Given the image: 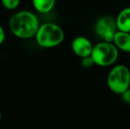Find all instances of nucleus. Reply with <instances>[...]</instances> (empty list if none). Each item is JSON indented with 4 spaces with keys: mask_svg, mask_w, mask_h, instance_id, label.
Instances as JSON below:
<instances>
[{
    "mask_svg": "<svg viewBox=\"0 0 130 129\" xmlns=\"http://www.w3.org/2000/svg\"><path fill=\"white\" fill-rule=\"evenodd\" d=\"M38 17L30 11L22 10L15 12L9 20L11 33L20 39L35 37L40 27Z\"/></svg>",
    "mask_w": 130,
    "mask_h": 129,
    "instance_id": "1",
    "label": "nucleus"
},
{
    "mask_svg": "<svg viewBox=\"0 0 130 129\" xmlns=\"http://www.w3.org/2000/svg\"><path fill=\"white\" fill-rule=\"evenodd\" d=\"M38 46L45 49L55 48L65 39V33L61 27L52 22L41 24L35 35Z\"/></svg>",
    "mask_w": 130,
    "mask_h": 129,
    "instance_id": "2",
    "label": "nucleus"
},
{
    "mask_svg": "<svg viewBox=\"0 0 130 129\" xmlns=\"http://www.w3.org/2000/svg\"><path fill=\"white\" fill-rule=\"evenodd\" d=\"M107 86L112 93L122 95L130 88V70L125 65H114L106 79Z\"/></svg>",
    "mask_w": 130,
    "mask_h": 129,
    "instance_id": "3",
    "label": "nucleus"
},
{
    "mask_svg": "<svg viewBox=\"0 0 130 129\" xmlns=\"http://www.w3.org/2000/svg\"><path fill=\"white\" fill-rule=\"evenodd\" d=\"M91 57L96 65L107 67L112 65L117 61L119 50L112 42L101 41L94 45Z\"/></svg>",
    "mask_w": 130,
    "mask_h": 129,
    "instance_id": "4",
    "label": "nucleus"
},
{
    "mask_svg": "<svg viewBox=\"0 0 130 129\" xmlns=\"http://www.w3.org/2000/svg\"><path fill=\"white\" fill-rule=\"evenodd\" d=\"M94 30L102 41L112 42L115 34L118 31L116 21L111 16H102L95 23Z\"/></svg>",
    "mask_w": 130,
    "mask_h": 129,
    "instance_id": "5",
    "label": "nucleus"
},
{
    "mask_svg": "<svg viewBox=\"0 0 130 129\" xmlns=\"http://www.w3.org/2000/svg\"><path fill=\"white\" fill-rule=\"evenodd\" d=\"M93 47L91 41L83 35L76 36L71 43V48L74 54L80 59L91 55Z\"/></svg>",
    "mask_w": 130,
    "mask_h": 129,
    "instance_id": "6",
    "label": "nucleus"
},
{
    "mask_svg": "<svg viewBox=\"0 0 130 129\" xmlns=\"http://www.w3.org/2000/svg\"><path fill=\"white\" fill-rule=\"evenodd\" d=\"M112 43L119 50L130 53V32L118 30L113 37Z\"/></svg>",
    "mask_w": 130,
    "mask_h": 129,
    "instance_id": "7",
    "label": "nucleus"
},
{
    "mask_svg": "<svg viewBox=\"0 0 130 129\" xmlns=\"http://www.w3.org/2000/svg\"><path fill=\"white\" fill-rule=\"evenodd\" d=\"M118 30L130 32V7L123 8L115 18Z\"/></svg>",
    "mask_w": 130,
    "mask_h": 129,
    "instance_id": "8",
    "label": "nucleus"
},
{
    "mask_svg": "<svg viewBox=\"0 0 130 129\" xmlns=\"http://www.w3.org/2000/svg\"><path fill=\"white\" fill-rule=\"evenodd\" d=\"M32 5L36 12L45 14L53 10L56 5V0H32Z\"/></svg>",
    "mask_w": 130,
    "mask_h": 129,
    "instance_id": "9",
    "label": "nucleus"
},
{
    "mask_svg": "<svg viewBox=\"0 0 130 129\" xmlns=\"http://www.w3.org/2000/svg\"><path fill=\"white\" fill-rule=\"evenodd\" d=\"M1 4L7 10H15L21 4V0H0Z\"/></svg>",
    "mask_w": 130,
    "mask_h": 129,
    "instance_id": "10",
    "label": "nucleus"
},
{
    "mask_svg": "<svg viewBox=\"0 0 130 129\" xmlns=\"http://www.w3.org/2000/svg\"><path fill=\"white\" fill-rule=\"evenodd\" d=\"M80 64H82V66L83 68H90V67H92L95 65V63L90 55V56H88V57L82 58V61H80Z\"/></svg>",
    "mask_w": 130,
    "mask_h": 129,
    "instance_id": "11",
    "label": "nucleus"
},
{
    "mask_svg": "<svg viewBox=\"0 0 130 129\" xmlns=\"http://www.w3.org/2000/svg\"><path fill=\"white\" fill-rule=\"evenodd\" d=\"M121 96H122V98H123L124 101H125L126 103H130V88H128L126 92H124Z\"/></svg>",
    "mask_w": 130,
    "mask_h": 129,
    "instance_id": "12",
    "label": "nucleus"
},
{
    "mask_svg": "<svg viewBox=\"0 0 130 129\" xmlns=\"http://www.w3.org/2000/svg\"><path fill=\"white\" fill-rule=\"evenodd\" d=\"M5 40V29L3 28V27L0 25V45L3 44V43Z\"/></svg>",
    "mask_w": 130,
    "mask_h": 129,
    "instance_id": "13",
    "label": "nucleus"
},
{
    "mask_svg": "<svg viewBox=\"0 0 130 129\" xmlns=\"http://www.w3.org/2000/svg\"><path fill=\"white\" fill-rule=\"evenodd\" d=\"M1 119H2V113H1V112H0V121H1Z\"/></svg>",
    "mask_w": 130,
    "mask_h": 129,
    "instance_id": "14",
    "label": "nucleus"
}]
</instances>
